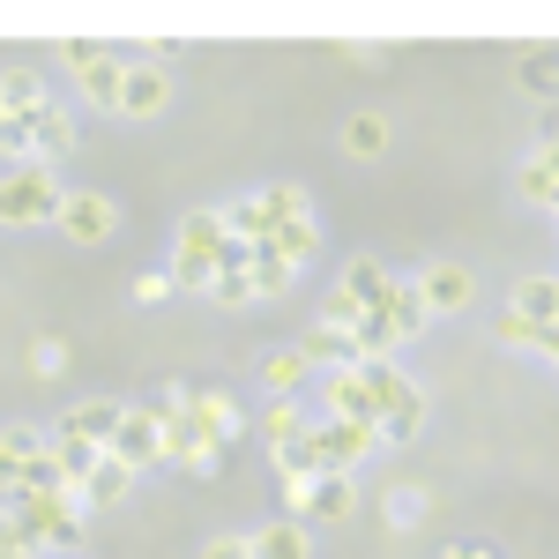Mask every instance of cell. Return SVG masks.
<instances>
[{"label": "cell", "mask_w": 559, "mask_h": 559, "mask_svg": "<svg viewBox=\"0 0 559 559\" xmlns=\"http://www.w3.org/2000/svg\"><path fill=\"white\" fill-rule=\"evenodd\" d=\"M38 105H45V75H38V68H8V75H0V112L31 120Z\"/></svg>", "instance_id": "17"}, {"label": "cell", "mask_w": 559, "mask_h": 559, "mask_svg": "<svg viewBox=\"0 0 559 559\" xmlns=\"http://www.w3.org/2000/svg\"><path fill=\"white\" fill-rule=\"evenodd\" d=\"M134 299H142V306L173 299V269H150V276H134Z\"/></svg>", "instance_id": "27"}, {"label": "cell", "mask_w": 559, "mask_h": 559, "mask_svg": "<svg viewBox=\"0 0 559 559\" xmlns=\"http://www.w3.org/2000/svg\"><path fill=\"white\" fill-rule=\"evenodd\" d=\"M52 216H60L52 165H15L0 179V224H52Z\"/></svg>", "instance_id": "2"}, {"label": "cell", "mask_w": 559, "mask_h": 559, "mask_svg": "<svg viewBox=\"0 0 559 559\" xmlns=\"http://www.w3.org/2000/svg\"><path fill=\"white\" fill-rule=\"evenodd\" d=\"M492 329H500V344H515V350H537V344H545V329H537V321H522V313H500Z\"/></svg>", "instance_id": "24"}, {"label": "cell", "mask_w": 559, "mask_h": 559, "mask_svg": "<svg viewBox=\"0 0 559 559\" xmlns=\"http://www.w3.org/2000/svg\"><path fill=\"white\" fill-rule=\"evenodd\" d=\"M60 366H68V344H60V336H38V344H31V373H45V381H52Z\"/></svg>", "instance_id": "26"}, {"label": "cell", "mask_w": 559, "mask_h": 559, "mask_svg": "<svg viewBox=\"0 0 559 559\" xmlns=\"http://www.w3.org/2000/svg\"><path fill=\"white\" fill-rule=\"evenodd\" d=\"M537 150H559V105L537 112Z\"/></svg>", "instance_id": "29"}, {"label": "cell", "mask_w": 559, "mask_h": 559, "mask_svg": "<svg viewBox=\"0 0 559 559\" xmlns=\"http://www.w3.org/2000/svg\"><path fill=\"white\" fill-rule=\"evenodd\" d=\"M306 432H313V426H306L292 403H276V411H269V440H276V455H284V448H299Z\"/></svg>", "instance_id": "22"}, {"label": "cell", "mask_w": 559, "mask_h": 559, "mask_svg": "<svg viewBox=\"0 0 559 559\" xmlns=\"http://www.w3.org/2000/svg\"><path fill=\"white\" fill-rule=\"evenodd\" d=\"M306 373H313V358H306V350H269V358H261V381H269V395H299Z\"/></svg>", "instance_id": "18"}, {"label": "cell", "mask_w": 559, "mask_h": 559, "mask_svg": "<svg viewBox=\"0 0 559 559\" xmlns=\"http://www.w3.org/2000/svg\"><path fill=\"white\" fill-rule=\"evenodd\" d=\"M202 559H254V552H247V537H210Z\"/></svg>", "instance_id": "28"}, {"label": "cell", "mask_w": 559, "mask_h": 559, "mask_svg": "<svg viewBox=\"0 0 559 559\" xmlns=\"http://www.w3.org/2000/svg\"><path fill=\"white\" fill-rule=\"evenodd\" d=\"M187 418H194V426L210 432L216 448H231V440L247 432V411H239V403H231L224 388H202V395H187Z\"/></svg>", "instance_id": "9"}, {"label": "cell", "mask_w": 559, "mask_h": 559, "mask_svg": "<svg viewBox=\"0 0 559 559\" xmlns=\"http://www.w3.org/2000/svg\"><path fill=\"white\" fill-rule=\"evenodd\" d=\"M522 194H530L537 210H559V173L545 165V157H530V165H522Z\"/></svg>", "instance_id": "21"}, {"label": "cell", "mask_w": 559, "mask_h": 559, "mask_svg": "<svg viewBox=\"0 0 559 559\" xmlns=\"http://www.w3.org/2000/svg\"><path fill=\"white\" fill-rule=\"evenodd\" d=\"M173 105V75L157 68V60H128L120 68V105L112 112H128V120H157Z\"/></svg>", "instance_id": "7"}, {"label": "cell", "mask_w": 559, "mask_h": 559, "mask_svg": "<svg viewBox=\"0 0 559 559\" xmlns=\"http://www.w3.org/2000/svg\"><path fill=\"white\" fill-rule=\"evenodd\" d=\"M112 463H128V471H150V463H165V418L150 411V403H128L120 411V432H112V448H105Z\"/></svg>", "instance_id": "4"}, {"label": "cell", "mask_w": 559, "mask_h": 559, "mask_svg": "<svg viewBox=\"0 0 559 559\" xmlns=\"http://www.w3.org/2000/svg\"><path fill=\"white\" fill-rule=\"evenodd\" d=\"M75 150V120L60 112V105H38L31 112V165H52V157H68Z\"/></svg>", "instance_id": "12"}, {"label": "cell", "mask_w": 559, "mask_h": 559, "mask_svg": "<svg viewBox=\"0 0 559 559\" xmlns=\"http://www.w3.org/2000/svg\"><path fill=\"white\" fill-rule=\"evenodd\" d=\"M292 522H336L350 515V477H284Z\"/></svg>", "instance_id": "6"}, {"label": "cell", "mask_w": 559, "mask_h": 559, "mask_svg": "<svg viewBox=\"0 0 559 559\" xmlns=\"http://www.w3.org/2000/svg\"><path fill=\"white\" fill-rule=\"evenodd\" d=\"M448 559H492V545H448Z\"/></svg>", "instance_id": "30"}, {"label": "cell", "mask_w": 559, "mask_h": 559, "mask_svg": "<svg viewBox=\"0 0 559 559\" xmlns=\"http://www.w3.org/2000/svg\"><path fill=\"white\" fill-rule=\"evenodd\" d=\"M128 492H134V471L105 455V463H97V471H90L83 485H75V508H83V515H105V508H120Z\"/></svg>", "instance_id": "10"}, {"label": "cell", "mask_w": 559, "mask_h": 559, "mask_svg": "<svg viewBox=\"0 0 559 559\" xmlns=\"http://www.w3.org/2000/svg\"><path fill=\"white\" fill-rule=\"evenodd\" d=\"M0 120H8V112H0Z\"/></svg>", "instance_id": "33"}, {"label": "cell", "mask_w": 559, "mask_h": 559, "mask_svg": "<svg viewBox=\"0 0 559 559\" xmlns=\"http://www.w3.org/2000/svg\"><path fill=\"white\" fill-rule=\"evenodd\" d=\"M313 247H321V224H313V216H299V224H284V231L269 239V254H284L292 269H299V261L313 254Z\"/></svg>", "instance_id": "20"}, {"label": "cell", "mask_w": 559, "mask_h": 559, "mask_svg": "<svg viewBox=\"0 0 559 559\" xmlns=\"http://www.w3.org/2000/svg\"><path fill=\"white\" fill-rule=\"evenodd\" d=\"M508 313L537 321V329H552V321H559V276H522L515 292H508Z\"/></svg>", "instance_id": "13"}, {"label": "cell", "mask_w": 559, "mask_h": 559, "mask_svg": "<svg viewBox=\"0 0 559 559\" xmlns=\"http://www.w3.org/2000/svg\"><path fill=\"white\" fill-rule=\"evenodd\" d=\"M388 284H395V276H388L381 261H366V254H358V261H350V269H344V284H336V292H344L350 306H366V313H381Z\"/></svg>", "instance_id": "14"}, {"label": "cell", "mask_w": 559, "mask_h": 559, "mask_svg": "<svg viewBox=\"0 0 559 559\" xmlns=\"http://www.w3.org/2000/svg\"><path fill=\"white\" fill-rule=\"evenodd\" d=\"M60 60L75 68V83H83V97H90V105H105V112L120 105V68H128V60H120V45L68 38V45H60Z\"/></svg>", "instance_id": "3"}, {"label": "cell", "mask_w": 559, "mask_h": 559, "mask_svg": "<svg viewBox=\"0 0 559 559\" xmlns=\"http://www.w3.org/2000/svg\"><path fill=\"white\" fill-rule=\"evenodd\" d=\"M60 239H75V247H105L112 231H120V210H112V194H97V187H83V194H60Z\"/></svg>", "instance_id": "5"}, {"label": "cell", "mask_w": 559, "mask_h": 559, "mask_svg": "<svg viewBox=\"0 0 559 559\" xmlns=\"http://www.w3.org/2000/svg\"><path fill=\"white\" fill-rule=\"evenodd\" d=\"M83 522L90 515L75 508V492H31L0 515V537H15L31 552H83Z\"/></svg>", "instance_id": "1"}, {"label": "cell", "mask_w": 559, "mask_h": 559, "mask_svg": "<svg viewBox=\"0 0 559 559\" xmlns=\"http://www.w3.org/2000/svg\"><path fill=\"white\" fill-rule=\"evenodd\" d=\"M247 552L254 559H306V522H261L254 537H247Z\"/></svg>", "instance_id": "16"}, {"label": "cell", "mask_w": 559, "mask_h": 559, "mask_svg": "<svg viewBox=\"0 0 559 559\" xmlns=\"http://www.w3.org/2000/svg\"><path fill=\"white\" fill-rule=\"evenodd\" d=\"M120 411H128V403H105V395H97V403H75V411L60 418V440H90V448H112V432H120Z\"/></svg>", "instance_id": "11"}, {"label": "cell", "mask_w": 559, "mask_h": 559, "mask_svg": "<svg viewBox=\"0 0 559 559\" xmlns=\"http://www.w3.org/2000/svg\"><path fill=\"white\" fill-rule=\"evenodd\" d=\"M344 150H350V157H381V150H388V120H381V112H350V120H344Z\"/></svg>", "instance_id": "19"}, {"label": "cell", "mask_w": 559, "mask_h": 559, "mask_svg": "<svg viewBox=\"0 0 559 559\" xmlns=\"http://www.w3.org/2000/svg\"><path fill=\"white\" fill-rule=\"evenodd\" d=\"M0 157H15V165H31V120H0Z\"/></svg>", "instance_id": "25"}, {"label": "cell", "mask_w": 559, "mask_h": 559, "mask_svg": "<svg viewBox=\"0 0 559 559\" xmlns=\"http://www.w3.org/2000/svg\"><path fill=\"white\" fill-rule=\"evenodd\" d=\"M515 83L530 90V97L559 105V45H537V52H522V60H515Z\"/></svg>", "instance_id": "15"}, {"label": "cell", "mask_w": 559, "mask_h": 559, "mask_svg": "<svg viewBox=\"0 0 559 559\" xmlns=\"http://www.w3.org/2000/svg\"><path fill=\"white\" fill-rule=\"evenodd\" d=\"M68 559H83V552H68Z\"/></svg>", "instance_id": "32"}, {"label": "cell", "mask_w": 559, "mask_h": 559, "mask_svg": "<svg viewBox=\"0 0 559 559\" xmlns=\"http://www.w3.org/2000/svg\"><path fill=\"white\" fill-rule=\"evenodd\" d=\"M418 515H426V492H418V485H395V492H388V522H395V530H418Z\"/></svg>", "instance_id": "23"}, {"label": "cell", "mask_w": 559, "mask_h": 559, "mask_svg": "<svg viewBox=\"0 0 559 559\" xmlns=\"http://www.w3.org/2000/svg\"><path fill=\"white\" fill-rule=\"evenodd\" d=\"M0 559H38L31 545H15V537H0Z\"/></svg>", "instance_id": "31"}, {"label": "cell", "mask_w": 559, "mask_h": 559, "mask_svg": "<svg viewBox=\"0 0 559 559\" xmlns=\"http://www.w3.org/2000/svg\"><path fill=\"white\" fill-rule=\"evenodd\" d=\"M411 284H418L426 313H463V306L477 299V276L463 269V261H432V269H418Z\"/></svg>", "instance_id": "8"}]
</instances>
